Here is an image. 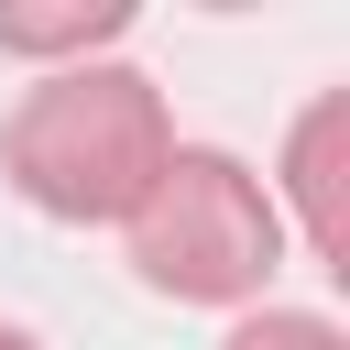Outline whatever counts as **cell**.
<instances>
[{
	"label": "cell",
	"mask_w": 350,
	"mask_h": 350,
	"mask_svg": "<svg viewBox=\"0 0 350 350\" xmlns=\"http://www.w3.org/2000/svg\"><path fill=\"white\" fill-rule=\"evenodd\" d=\"M164 153H175L164 88L142 66H98V55L33 77L22 109H11V131H0L11 197L44 208V219H77V230L88 219H131L142 186L164 175Z\"/></svg>",
	"instance_id": "obj_1"
},
{
	"label": "cell",
	"mask_w": 350,
	"mask_h": 350,
	"mask_svg": "<svg viewBox=\"0 0 350 350\" xmlns=\"http://www.w3.org/2000/svg\"><path fill=\"white\" fill-rule=\"evenodd\" d=\"M131 241V273L175 306H252L284 262V208L273 186L241 164V153H208V142H175L164 175L142 186V208L120 219Z\"/></svg>",
	"instance_id": "obj_2"
},
{
	"label": "cell",
	"mask_w": 350,
	"mask_h": 350,
	"mask_svg": "<svg viewBox=\"0 0 350 350\" xmlns=\"http://www.w3.org/2000/svg\"><path fill=\"white\" fill-rule=\"evenodd\" d=\"M273 208H295L306 252H317L328 273H350V88H328V98L284 131V186H273Z\"/></svg>",
	"instance_id": "obj_3"
},
{
	"label": "cell",
	"mask_w": 350,
	"mask_h": 350,
	"mask_svg": "<svg viewBox=\"0 0 350 350\" xmlns=\"http://www.w3.org/2000/svg\"><path fill=\"white\" fill-rule=\"evenodd\" d=\"M109 33H131V0H44V11L0 0V55H44V77L55 66H88Z\"/></svg>",
	"instance_id": "obj_4"
},
{
	"label": "cell",
	"mask_w": 350,
	"mask_h": 350,
	"mask_svg": "<svg viewBox=\"0 0 350 350\" xmlns=\"http://www.w3.org/2000/svg\"><path fill=\"white\" fill-rule=\"evenodd\" d=\"M219 350H350V339H339L317 306H252V317H241Z\"/></svg>",
	"instance_id": "obj_5"
},
{
	"label": "cell",
	"mask_w": 350,
	"mask_h": 350,
	"mask_svg": "<svg viewBox=\"0 0 350 350\" xmlns=\"http://www.w3.org/2000/svg\"><path fill=\"white\" fill-rule=\"evenodd\" d=\"M0 350H33V339H22V328H11V317H0Z\"/></svg>",
	"instance_id": "obj_6"
}]
</instances>
